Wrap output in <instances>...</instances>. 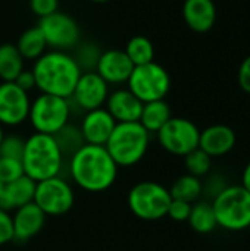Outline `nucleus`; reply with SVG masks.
Returning a JSON list of instances; mask_svg holds the SVG:
<instances>
[{
  "instance_id": "nucleus-13",
  "label": "nucleus",
  "mask_w": 250,
  "mask_h": 251,
  "mask_svg": "<svg viewBox=\"0 0 250 251\" xmlns=\"http://www.w3.org/2000/svg\"><path fill=\"white\" fill-rule=\"evenodd\" d=\"M31 100L15 82H0V125L18 126L28 119Z\"/></svg>"
},
{
  "instance_id": "nucleus-40",
  "label": "nucleus",
  "mask_w": 250,
  "mask_h": 251,
  "mask_svg": "<svg viewBox=\"0 0 250 251\" xmlns=\"http://www.w3.org/2000/svg\"><path fill=\"white\" fill-rule=\"evenodd\" d=\"M3 188H4V185L0 182V197H1V194H3Z\"/></svg>"
},
{
  "instance_id": "nucleus-6",
  "label": "nucleus",
  "mask_w": 250,
  "mask_h": 251,
  "mask_svg": "<svg viewBox=\"0 0 250 251\" xmlns=\"http://www.w3.org/2000/svg\"><path fill=\"white\" fill-rule=\"evenodd\" d=\"M71 100L40 93L29 106L28 121L35 132L56 135L63 126L69 124Z\"/></svg>"
},
{
  "instance_id": "nucleus-29",
  "label": "nucleus",
  "mask_w": 250,
  "mask_h": 251,
  "mask_svg": "<svg viewBox=\"0 0 250 251\" xmlns=\"http://www.w3.org/2000/svg\"><path fill=\"white\" fill-rule=\"evenodd\" d=\"M63 153L65 154H74L81 146H84V140H83V135H81V131L80 128L77 126H71L69 124L66 126H63L56 135H53Z\"/></svg>"
},
{
  "instance_id": "nucleus-32",
  "label": "nucleus",
  "mask_w": 250,
  "mask_h": 251,
  "mask_svg": "<svg viewBox=\"0 0 250 251\" xmlns=\"http://www.w3.org/2000/svg\"><path fill=\"white\" fill-rule=\"evenodd\" d=\"M29 7L41 19L59 10V0H29Z\"/></svg>"
},
{
  "instance_id": "nucleus-11",
  "label": "nucleus",
  "mask_w": 250,
  "mask_h": 251,
  "mask_svg": "<svg viewBox=\"0 0 250 251\" xmlns=\"http://www.w3.org/2000/svg\"><path fill=\"white\" fill-rule=\"evenodd\" d=\"M37 26L41 29L50 50L68 51L75 49L81 38V29L77 21L60 10L41 18Z\"/></svg>"
},
{
  "instance_id": "nucleus-30",
  "label": "nucleus",
  "mask_w": 250,
  "mask_h": 251,
  "mask_svg": "<svg viewBox=\"0 0 250 251\" xmlns=\"http://www.w3.org/2000/svg\"><path fill=\"white\" fill-rule=\"evenodd\" d=\"M25 147V140H22L18 135H4L0 143V157H9V159H22Z\"/></svg>"
},
{
  "instance_id": "nucleus-14",
  "label": "nucleus",
  "mask_w": 250,
  "mask_h": 251,
  "mask_svg": "<svg viewBox=\"0 0 250 251\" xmlns=\"http://www.w3.org/2000/svg\"><path fill=\"white\" fill-rule=\"evenodd\" d=\"M133 69L134 65L124 50L111 49L100 53L94 71L108 82V85H121L127 84Z\"/></svg>"
},
{
  "instance_id": "nucleus-8",
  "label": "nucleus",
  "mask_w": 250,
  "mask_h": 251,
  "mask_svg": "<svg viewBox=\"0 0 250 251\" xmlns=\"http://www.w3.org/2000/svg\"><path fill=\"white\" fill-rule=\"evenodd\" d=\"M127 85L141 103L165 100L171 88V76L162 65L153 60L146 65L134 66Z\"/></svg>"
},
{
  "instance_id": "nucleus-31",
  "label": "nucleus",
  "mask_w": 250,
  "mask_h": 251,
  "mask_svg": "<svg viewBox=\"0 0 250 251\" xmlns=\"http://www.w3.org/2000/svg\"><path fill=\"white\" fill-rule=\"evenodd\" d=\"M24 175V168L21 160L0 157V182L3 185L21 178Z\"/></svg>"
},
{
  "instance_id": "nucleus-34",
  "label": "nucleus",
  "mask_w": 250,
  "mask_h": 251,
  "mask_svg": "<svg viewBox=\"0 0 250 251\" xmlns=\"http://www.w3.org/2000/svg\"><path fill=\"white\" fill-rule=\"evenodd\" d=\"M13 240V225L12 215L0 209V246H4Z\"/></svg>"
},
{
  "instance_id": "nucleus-27",
  "label": "nucleus",
  "mask_w": 250,
  "mask_h": 251,
  "mask_svg": "<svg viewBox=\"0 0 250 251\" xmlns=\"http://www.w3.org/2000/svg\"><path fill=\"white\" fill-rule=\"evenodd\" d=\"M184 165H186L187 174L196 178H202L209 174L212 168V157L197 147L196 150L184 156Z\"/></svg>"
},
{
  "instance_id": "nucleus-5",
  "label": "nucleus",
  "mask_w": 250,
  "mask_h": 251,
  "mask_svg": "<svg viewBox=\"0 0 250 251\" xmlns=\"http://www.w3.org/2000/svg\"><path fill=\"white\" fill-rule=\"evenodd\" d=\"M218 226L239 232L250 228V194L242 185L225 187L212 201Z\"/></svg>"
},
{
  "instance_id": "nucleus-25",
  "label": "nucleus",
  "mask_w": 250,
  "mask_h": 251,
  "mask_svg": "<svg viewBox=\"0 0 250 251\" xmlns=\"http://www.w3.org/2000/svg\"><path fill=\"white\" fill-rule=\"evenodd\" d=\"M202 193H203V184L200 178H196L190 174L180 176L169 188V194L172 200H181L190 204L199 201Z\"/></svg>"
},
{
  "instance_id": "nucleus-17",
  "label": "nucleus",
  "mask_w": 250,
  "mask_h": 251,
  "mask_svg": "<svg viewBox=\"0 0 250 251\" xmlns=\"http://www.w3.org/2000/svg\"><path fill=\"white\" fill-rule=\"evenodd\" d=\"M46 215L32 201L15 210L12 215L13 225V240L19 243H27L34 238L44 226Z\"/></svg>"
},
{
  "instance_id": "nucleus-18",
  "label": "nucleus",
  "mask_w": 250,
  "mask_h": 251,
  "mask_svg": "<svg viewBox=\"0 0 250 251\" xmlns=\"http://www.w3.org/2000/svg\"><path fill=\"white\" fill-rule=\"evenodd\" d=\"M105 106L116 124L139 122L143 109V103L128 88H119L109 93Z\"/></svg>"
},
{
  "instance_id": "nucleus-19",
  "label": "nucleus",
  "mask_w": 250,
  "mask_h": 251,
  "mask_svg": "<svg viewBox=\"0 0 250 251\" xmlns=\"http://www.w3.org/2000/svg\"><path fill=\"white\" fill-rule=\"evenodd\" d=\"M183 18L194 32H208L217 22V6L214 0H186Z\"/></svg>"
},
{
  "instance_id": "nucleus-20",
  "label": "nucleus",
  "mask_w": 250,
  "mask_h": 251,
  "mask_svg": "<svg viewBox=\"0 0 250 251\" xmlns=\"http://www.w3.org/2000/svg\"><path fill=\"white\" fill-rule=\"evenodd\" d=\"M35 185L37 182L28 178L27 175H22L21 178L6 184L3 188V194L0 197V209L10 212L28 203H32Z\"/></svg>"
},
{
  "instance_id": "nucleus-37",
  "label": "nucleus",
  "mask_w": 250,
  "mask_h": 251,
  "mask_svg": "<svg viewBox=\"0 0 250 251\" xmlns=\"http://www.w3.org/2000/svg\"><path fill=\"white\" fill-rule=\"evenodd\" d=\"M242 187L250 194V162L246 165V168L243 169V175H242Z\"/></svg>"
},
{
  "instance_id": "nucleus-9",
  "label": "nucleus",
  "mask_w": 250,
  "mask_h": 251,
  "mask_svg": "<svg viewBox=\"0 0 250 251\" xmlns=\"http://www.w3.org/2000/svg\"><path fill=\"white\" fill-rule=\"evenodd\" d=\"M158 141L161 147L174 154L184 157L190 151L199 147L200 129L194 122L186 118H171L158 132Z\"/></svg>"
},
{
  "instance_id": "nucleus-35",
  "label": "nucleus",
  "mask_w": 250,
  "mask_h": 251,
  "mask_svg": "<svg viewBox=\"0 0 250 251\" xmlns=\"http://www.w3.org/2000/svg\"><path fill=\"white\" fill-rule=\"evenodd\" d=\"M237 81L240 88L250 94V54L248 57L243 59V62L239 66V72H237Z\"/></svg>"
},
{
  "instance_id": "nucleus-4",
  "label": "nucleus",
  "mask_w": 250,
  "mask_h": 251,
  "mask_svg": "<svg viewBox=\"0 0 250 251\" xmlns=\"http://www.w3.org/2000/svg\"><path fill=\"white\" fill-rule=\"evenodd\" d=\"M149 144L150 134L140 122H122L115 125L105 147L118 168H128L143 160Z\"/></svg>"
},
{
  "instance_id": "nucleus-22",
  "label": "nucleus",
  "mask_w": 250,
  "mask_h": 251,
  "mask_svg": "<svg viewBox=\"0 0 250 251\" xmlns=\"http://www.w3.org/2000/svg\"><path fill=\"white\" fill-rule=\"evenodd\" d=\"M15 46H16L18 51L21 53V56L24 57V60H35L41 54H44L46 49H47L46 38L37 25L25 29L19 35L18 43Z\"/></svg>"
},
{
  "instance_id": "nucleus-10",
  "label": "nucleus",
  "mask_w": 250,
  "mask_h": 251,
  "mask_svg": "<svg viewBox=\"0 0 250 251\" xmlns=\"http://www.w3.org/2000/svg\"><path fill=\"white\" fill-rule=\"evenodd\" d=\"M75 201V194L68 181L53 176L37 182L34 203L46 216H62L68 213Z\"/></svg>"
},
{
  "instance_id": "nucleus-39",
  "label": "nucleus",
  "mask_w": 250,
  "mask_h": 251,
  "mask_svg": "<svg viewBox=\"0 0 250 251\" xmlns=\"http://www.w3.org/2000/svg\"><path fill=\"white\" fill-rule=\"evenodd\" d=\"M90 1H93V3H108L111 0H90Z\"/></svg>"
},
{
  "instance_id": "nucleus-26",
  "label": "nucleus",
  "mask_w": 250,
  "mask_h": 251,
  "mask_svg": "<svg viewBox=\"0 0 250 251\" xmlns=\"http://www.w3.org/2000/svg\"><path fill=\"white\" fill-rule=\"evenodd\" d=\"M124 51L134 66L146 65L155 60V47L152 41L143 35H136L130 38Z\"/></svg>"
},
{
  "instance_id": "nucleus-21",
  "label": "nucleus",
  "mask_w": 250,
  "mask_h": 251,
  "mask_svg": "<svg viewBox=\"0 0 250 251\" xmlns=\"http://www.w3.org/2000/svg\"><path fill=\"white\" fill-rule=\"evenodd\" d=\"M171 118L172 115H171L169 104L165 100H156V101L143 103L139 122L149 134H156Z\"/></svg>"
},
{
  "instance_id": "nucleus-7",
  "label": "nucleus",
  "mask_w": 250,
  "mask_h": 251,
  "mask_svg": "<svg viewBox=\"0 0 250 251\" xmlns=\"http://www.w3.org/2000/svg\"><path fill=\"white\" fill-rule=\"evenodd\" d=\"M127 201L136 218L152 222L167 216L172 197L164 185L155 181H143L130 190Z\"/></svg>"
},
{
  "instance_id": "nucleus-36",
  "label": "nucleus",
  "mask_w": 250,
  "mask_h": 251,
  "mask_svg": "<svg viewBox=\"0 0 250 251\" xmlns=\"http://www.w3.org/2000/svg\"><path fill=\"white\" fill-rule=\"evenodd\" d=\"M13 82H15L21 90H24V91H27V93H29L32 88H35V78H34L32 71L24 69V71L16 76V79H15Z\"/></svg>"
},
{
  "instance_id": "nucleus-23",
  "label": "nucleus",
  "mask_w": 250,
  "mask_h": 251,
  "mask_svg": "<svg viewBox=\"0 0 250 251\" xmlns=\"http://www.w3.org/2000/svg\"><path fill=\"white\" fill-rule=\"evenodd\" d=\"M24 57L12 43L0 44V79L1 82H13L24 71Z\"/></svg>"
},
{
  "instance_id": "nucleus-16",
  "label": "nucleus",
  "mask_w": 250,
  "mask_h": 251,
  "mask_svg": "<svg viewBox=\"0 0 250 251\" xmlns=\"http://www.w3.org/2000/svg\"><path fill=\"white\" fill-rule=\"evenodd\" d=\"M237 137L231 126L224 124H215L200 131L199 149L211 157H221L234 149Z\"/></svg>"
},
{
  "instance_id": "nucleus-1",
  "label": "nucleus",
  "mask_w": 250,
  "mask_h": 251,
  "mask_svg": "<svg viewBox=\"0 0 250 251\" xmlns=\"http://www.w3.org/2000/svg\"><path fill=\"white\" fill-rule=\"evenodd\" d=\"M118 165L113 162L105 146L84 144L69 160L72 181L87 193H103L118 178Z\"/></svg>"
},
{
  "instance_id": "nucleus-3",
  "label": "nucleus",
  "mask_w": 250,
  "mask_h": 251,
  "mask_svg": "<svg viewBox=\"0 0 250 251\" xmlns=\"http://www.w3.org/2000/svg\"><path fill=\"white\" fill-rule=\"evenodd\" d=\"M21 163L24 175L40 182L59 176L63 168V153L53 135L34 132L25 140Z\"/></svg>"
},
{
  "instance_id": "nucleus-15",
  "label": "nucleus",
  "mask_w": 250,
  "mask_h": 251,
  "mask_svg": "<svg viewBox=\"0 0 250 251\" xmlns=\"http://www.w3.org/2000/svg\"><path fill=\"white\" fill-rule=\"evenodd\" d=\"M115 125L116 122L111 116V113L105 107H100V109L85 112L80 125V131L85 144L105 146Z\"/></svg>"
},
{
  "instance_id": "nucleus-2",
  "label": "nucleus",
  "mask_w": 250,
  "mask_h": 251,
  "mask_svg": "<svg viewBox=\"0 0 250 251\" xmlns=\"http://www.w3.org/2000/svg\"><path fill=\"white\" fill-rule=\"evenodd\" d=\"M32 74L35 88L43 94L69 99L81 76V69L72 54L60 50H49L34 60Z\"/></svg>"
},
{
  "instance_id": "nucleus-33",
  "label": "nucleus",
  "mask_w": 250,
  "mask_h": 251,
  "mask_svg": "<svg viewBox=\"0 0 250 251\" xmlns=\"http://www.w3.org/2000/svg\"><path fill=\"white\" fill-rule=\"evenodd\" d=\"M190 210H192L190 203H186L181 200H172L167 216H169L175 222H187V219L190 216Z\"/></svg>"
},
{
  "instance_id": "nucleus-12",
  "label": "nucleus",
  "mask_w": 250,
  "mask_h": 251,
  "mask_svg": "<svg viewBox=\"0 0 250 251\" xmlns=\"http://www.w3.org/2000/svg\"><path fill=\"white\" fill-rule=\"evenodd\" d=\"M108 82L96 71H90L81 74L69 100H72V104L75 107L84 112H90L103 107L108 100Z\"/></svg>"
},
{
  "instance_id": "nucleus-24",
  "label": "nucleus",
  "mask_w": 250,
  "mask_h": 251,
  "mask_svg": "<svg viewBox=\"0 0 250 251\" xmlns=\"http://www.w3.org/2000/svg\"><path fill=\"white\" fill-rule=\"evenodd\" d=\"M190 228L197 234H211L218 228V222L215 218V212L212 203L208 201H196L192 204L190 216L187 219Z\"/></svg>"
},
{
  "instance_id": "nucleus-38",
  "label": "nucleus",
  "mask_w": 250,
  "mask_h": 251,
  "mask_svg": "<svg viewBox=\"0 0 250 251\" xmlns=\"http://www.w3.org/2000/svg\"><path fill=\"white\" fill-rule=\"evenodd\" d=\"M3 137H4V132H3V126L0 125V143H1V140H3Z\"/></svg>"
},
{
  "instance_id": "nucleus-28",
  "label": "nucleus",
  "mask_w": 250,
  "mask_h": 251,
  "mask_svg": "<svg viewBox=\"0 0 250 251\" xmlns=\"http://www.w3.org/2000/svg\"><path fill=\"white\" fill-rule=\"evenodd\" d=\"M100 53L102 51L93 43H78L72 57L80 66L81 72H90L96 69Z\"/></svg>"
}]
</instances>
